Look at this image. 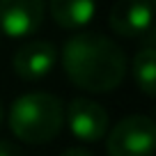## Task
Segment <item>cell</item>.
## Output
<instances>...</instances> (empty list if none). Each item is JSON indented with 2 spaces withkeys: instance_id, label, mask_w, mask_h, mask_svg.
<instances>
[{
  "instance_id": "5",
  "label": "cell",
  "mask_w": 156,
  "mask_h": 156,
  "mask_svg": "<svg viewBox=\"0 0 156 156\" xmlns=\"http://www.w3.org/2000/svg\"><path fill=\"white\" fill-rule=\"evenodd\" d=\"M64 119L71 133L83 142H97L108 133V112L101 103L92 99H71V103L64 110Z\"/></svg>"
},
{
  "instance_id": "7",
  "label": "cell",
  "mask_w": 156,
  "mask_h": 156,
  "mask_svg": "<svg viewBox=\"0 0 156 156\" xmlns=\"http://www.w3.org/2000/svg\"><path fill=\"white\" fill-rule=\"evenodd\" d=\"M55 62H58V48L44 39L19 46L12 58L14 73L23 80H39V78L48 76L53 71Z\"/></svg>"
},
{
  "instance_id": "4",
  "label": "cell",
  "mask_w": 156,
  "mask_h": 156,
  "mask_svg": "<svg viewBox=\"0 0 156 156\" xmlns=\"http://www.w3.org/2000/svg\"><path fill=\"white\" fill-rule=\"evenodd\" d=\"M44 0H0V32L7 37H30L44 23Z\"/></svg>"
},
{
  "instance_id": "8",
  "label": "cell",
  "mask_w": 156,
  "mask_h": 156,
  "mask_svg": "<svg viewBox=\"0 0 156 156\" xmlns=\"http://www.w3.org/2000/svg\"><path fill=\"white\" fill-rule=\"evenodd\" d=\"M51 16L64 30H80L94 19L97 0H51Z\"/></svg>"
},
{
  "instance_id": "10",
  "label": "cell",
  "mask_w": 156,
  "mask_h": 156,
  "mask_svg": "<svg viewBox=\"0 0 156 156\" xmlns=\"http://www.w3.org/2000/svg\"><path fill=\"white\" fill-rule=\"evenodd\" d=\"M0 156H23V151L9 140H0Z\"/></svg>"
},
{
  "instance_id": "2",
  "label": "cell",
  "mask_w": 156,
  "mask_h": 156,
  "mask_svg": "<svg viewBox=\"0 0 156 156\" xmlns=\"http://www.w3.org/2000/svg\"><path fill=\"white\" fill-rule=\"evenodd\" d=\"M64 126V103L51 92H28L9 108V129L21 142H51Z\"/></svg>"
},
{
  "instance_id": "12",
  "label": "cell",
  "mask_w": 156,
  "mask_h": 156,
  "mask_svg": "<svg viewBox=\"0 0 156 156\" xmlns=\"http://www.w3.org/2000/svg\"><path fill=\"white\" fill-rule=\"evenodd\" d=\"M2 119H5V108H2V103H0V124H2Z\"/></svg>"
},
{
  "instance_id": "11",
  "label": "cell",
  "mask_w": 156,
  "mask_h": 156,
  "mask_svg": "<svg viewBox=\"0 0 156 156\" xmlns=\"http://www.w3.org/2000/svg\"><path fill=\"white\" fill-rule=\"evenodd\" d=\"M60 156H92L87 149H83V147H69V149H64Z\"/></svg>"
},
{
  "instance_id": "3",
  "label": "cell",
  "mask_w": 156,
  "mask_h": 156,
  "mask_svg": "<svg viewBox=\"0 0 156 156\" xmlns=\"http://www.w3.org/2000/svg\"><path fill=\"white\" fill-rule=\"evenodd\" d=\"M156 145L154 119L147 115H129L108 133V156H151Z\"/></svg>"
},
{
  "instance_id": "9",
  "label": "cell",
  "mask_w": 156,
  "mask_h": 156,
  "mask_svg": "<svg viewBox=\"0 0 156 156\" xmlns=\"http://www.w3.org/2000/svg\"><path fill=\"white\" fill-rule=\"evenodd\" d=\"M133 80L140 87L142 94L147 97H156V46L154 37H147V41L138 48L136 58L131 64Z\"/></svg>"
},
{
  "instance_id": "1",
  "label": "cell",
  "mask_w": 156,
  "mask_h": 156,
  "mask_svg": "<svg viewBox=\"0 0 156 156\" xmlns=\"http://www.w3.org/2000/svg\"><path fill=\"white\" fill-rule=\"evenodd\" d=\"M62 67L76 87L106 94L119 87L126 76V55L106 34L78 32L64 41Z\"/></svg>"
},
{
  "instance_id": "6",
  "label": "cell",
  "mask_w": 156,
  "mask_h": 156,
  "mask_svg": "<svg viewBox=\"0 0 156 156\" xmlns=\"http://www.w3.org/2000/svg\"><path fill=\"white\" fill-rule=\"evenodd\" d=\"M151 21H154L151 0H117L108 14L110 28L126 39L154 37Z\"/></svg>"
}]
</instances>
